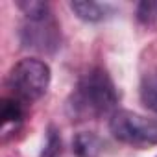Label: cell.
<instances>
[{"instance_id": "obj_1", "label": "cell", "mask_w": 157, "mask_h": 157, "mask_svg": "<svg viewBox=\"0 0 157 157\" xmlns=\"http://www.w3.org/2000/svg\"><path fill=\"white\" fill-rule=\"evenodd\" d=\"M118 104V93L107 70L94 67L78 80L67 100V113L72 120L85 122L109 115Z\"/></svg>"}, {"instance_id": "obj_2", "label": "cell", "mask_w": 157, "mask_h": 157, "mask_svg": "<svg viewBox=\"0 0 157 157\" xmlns=\"http://www.w3.org/2000/svg\"><path fill=\"white\" fill-rule=\"evenodd\" d=\"M50 67L44 61L24 57L11 67L6 85L11 98H17L19 102L28 105L44 96L50 85Z\"/></svg>"}, {"instance_id": "obj_3", "label": "cell", "mask_w": 157, "mask_h": 157, "mask_svg": "<svg viewBox=\"0 0 157 157\" xmlns=\"http://www.w3.org/2000/svg\"><path fill=\"white\" fill-rule=\"evenodd\" d=\"M109 131L118 142L135 148L157 146V122L128 109H118L111 115Z\"/></svg>"}, {"instance_id": "obj_4", "label": "cell", "mask_w": 157, "mask_h": 157, "mask_svg": "<svg viewBox=\"0 0 157 157\" xmlns=\"http://www.w3.org/2000/svg\"><path fill=\"white\" fill-rule=\"evenodd\" d=\"M21 43L24 48H32L43 54H54L61 46L59 22L52 13L41 19H26L21 28Z\"/></svg>"}, {"instance_id": "obj_5", "label": "cell", "mask_w": 157, "mask_h": 157, "mask_svg": "<svg viewBox=\"0 0 157 157\" xmlns=\"http://www.w3.org/2000/svg\"><path fill=\"white\" fill-rule=\"evenodd\" d=\"M104 150V140L93 131L76 133L72 139V153L76 157H96Z\"/></svg>"}, {"instance_id": "obj_6", "label": "cell", "mask_w": 157, "mask_h": 157, "mask_svg": "<svg viewBox=\"0 0 157 157\" xmlns=\"http://www.w3.org/2000/svg\"><path fill=\"white\" fill-rule=\"evenodd\" d=\"M70 10L78 19H82L85 22H100L109 15V6L107 4H98L93 0H85V2H70Z\"/></svg>"}, {"instance_id": "obj_7", "label": "cell", "mask_w": 157, "mask_h": 157, "mask_svg": "<svg viewBox=\"0 0 157 157\" xmlns=\"http://www.w3.org/2000/svg\"><path fill=\"white\" fill-rule=\"evenodd\" d=\"M140 100L142 104L157 115V67L144 72L140 80Z\"/></svg>"}, {"instance_id": "obj_8", "label": "cell", "mask_w": 157, "mask_h": 157, "mask_svg": "<svg viewBox=\"0 0 157 157\" xmlns=\"http://www.w3.org/2000/svg\"><path fill=\"white\" fill-rule=\"evenodd\" d=\"M26 115V105L22 102H19L17 98L6 96L2 100V124L6 126H17L24 120Z\"/></svg>"}, {"instance_id": "obj_9", "label": "cell", "mask_w": 157, "mask_h": 157, "mask_svg": "<svg viewBox=\"0 0 157 157\" xmlns=\"http://www.w3.org/2000/svg\"><path fill=\"white\" fill-rule=\"evenodd\" d=\"M63 151V140L59 135V129L56 126H50L46 129V140L41 151V157H59Z\"/></svg>"}, {"instance_id": "obj_10", "label": "cell", "mask_w": 157, "mask_h": 157, "mask_svg": "<svg viewBox=\"0 0 157 157\" xmlns=\"http://www.w3.org/2000/svg\"><path fill=\"white\" fill-rule=\"evenodd\" d=\"M135 15H137V21L144 26L157 24V0H142V2H139Z\"/></svg>"}]
</instances>
